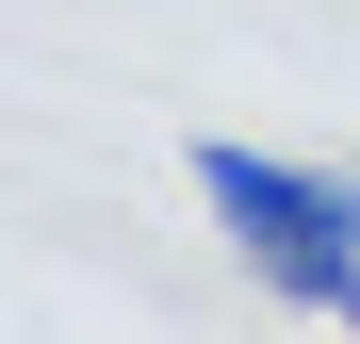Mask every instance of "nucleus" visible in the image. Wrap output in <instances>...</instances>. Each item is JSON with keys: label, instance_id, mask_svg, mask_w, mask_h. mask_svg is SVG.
<instances>
[{"label": "nucleus", "instance_id": "obj_1", "mask_svg": "<svg viewBox=\"0 0 360 344\" xmlns=\"http://www.w3.org/2000/svg\"><path fill=\"white\" fill-rule=\"evenodd\" d=\"M197 197H213L229 262H246L278 312L360 328V164H278L246 132H197Z\"/></svg>", "mask_w": 360, "mask_h": 344}]
</instances>
